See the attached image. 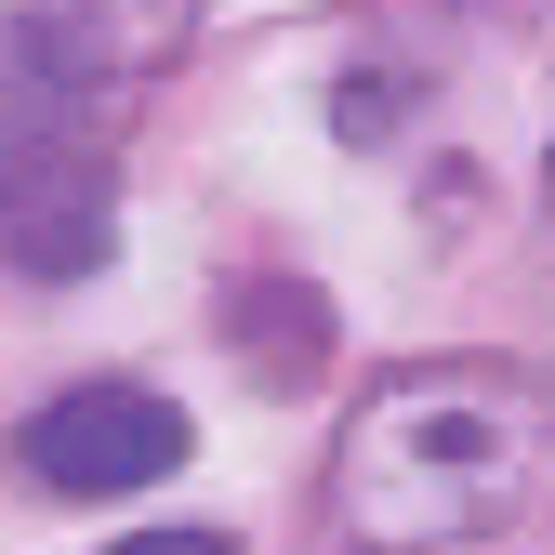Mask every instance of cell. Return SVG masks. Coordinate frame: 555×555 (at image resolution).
Listing matches in <instances>:
<instances>
[{"instance_id": "3957f363", "label": "cell", "mask_w": 555, "mask_h": 555, "mask_svg": "<svg viewBox=\"0 0 555 555\" xmlns=\"http://www.w3.org/2000/svg\"><path fill=\"white\" fill-rule=\"evenodd\" d=\"M119 238L106 132H0V251L27 278H93Z\"/></svg>"}, {"instance_id": "7a4b0ae2", "label": "cell", "mask_w": 555, "mask_h": 555, "mask_svg": "<svg viewBox=\"0 0 555 555\" xmlns=\"http://www.w3.org/2000/svg\"><path fill=\"white\" fill-rule=\"evenodd\" d=\"M185 450L198 437H185V410L159 384H66L14 437V463L40 476V490H66V503H119V490H146V476H172Z\"/></svg>"}, {"instance_id": "5b68a950", "label": "cell", "mask_w": 555, "mask_h": 555, "mask_svg": "<svg viewBox=\"0 0 555 555\" xmlns=\"http://www.w3.org/2000/svg\"><path fill=\"white\" fill-rule=\"evenodd\" d=\"M106 555H238L225 529H132V542H106Z\"/></svg>"}, {"instance_id": "6da1fadb", "label": "cell", "mask_w": 555, "mask_h": 555, "mask_svg": "<svg viewBox=\"0 0 555 555\" xmlns=\"http://www.w3.org/2000/svg\"><path fill=\"white\" fill-rule=\"evenodd\" d=\"M542 476V397L503 371H397L331 437V516L371 555H463Z\"/></svg>"}, {"instance_id": "8992f818", "label": "cell", "mask_w": 555, "mask_h": 555, "mask_svg": "<svg viewBox=\"0 0 555 555\" xmlns=\"http://www.w3.org/2000/svg\"><path fill=\"white\" fill-rule=\"evenodd\" d=\"M542 198H555V159H542Z\"/></svg>"}, {"instance_id": "277c9868", "label": "cell", "mask_w": 555, "mask_h": 555, "mask_svg": "<svg viewBox=\"0 0 555 555\" xmlns=\"http://www.w3.org/2000/svg\"><path fill=\"white\" fill-rule=\"evenodd\" d=\"M0 27H14L40 66H66V80H80V93H132V80H146V66L198 27V0H27V14H0Z\"/></svg>"}]
</instances>
